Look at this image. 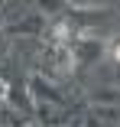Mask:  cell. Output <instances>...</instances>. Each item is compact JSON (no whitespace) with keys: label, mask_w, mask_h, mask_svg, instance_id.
I'll return each instance as SVG.
<instances>
[{"label":"cell","mask_w":120,"mask_h":127,"mask_svg":"<svg viewBox=\"0 0 120 127\" xmlns=\"http://www.w3.org/2000/svg\"><path fill=\"white\" fill-rule=\"evenodd\" d=\"M114 59H117V62H120V42H117V46H114Z\"/></svg>","instance_id":"cell-2"},{"label":"cell","mask_w":120,"mask_h":127,"mask_svg":"<svg viewBox=\"0 0 120 127\" xmlns=\"http://www.w3.org/2000/svg\"><path fill=\"white\" fill-rule=\"evenodd\" d=\"M7 95H10V88H7V82L0 78V101H7Z\"/></svg>","instance_id":"cell-1"}]
</instances>
